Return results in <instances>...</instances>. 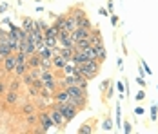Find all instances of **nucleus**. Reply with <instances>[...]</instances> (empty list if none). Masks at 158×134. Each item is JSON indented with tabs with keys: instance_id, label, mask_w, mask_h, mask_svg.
<instances>
[{
	"instance_id": "obj_1",
	"label": "nucleus",
	"mask_w": 158,
	"mask_h": 134,
	"mask_svg": "<svg viewBox=\"0 0 158 134\" xmlns=\"http://www.w3.org/2000/svg\"><path fill=\"white\" fill-rule=\"evenodd\" d=\"M100 71H102V62L100 60H87V62L78 65V73L87 80H95Z\"/></svg>"
},
{
	"instance_id": "obj_2",
	"label": "nucleus",
	"mask_w": 158,
	"mask_h": 134,
	"mask_svg": "<svg viewBox=\"0 0 158 134\" xmlns=\"http://www.w3.org/2000/svg\"><path fill=\"white\" fill-rule=\"evenodd\" d=\"M38 129H35L33 132L36 134H46L51 131V127H55V123H53V120L49 116V111L48 109H42V111H38V125H36Z\"/></svg>"
},
{
	"instance_id": "obj_3",
	"label": "nucleus",
	"mask_w": 158,
	"mask_h": 134,
	"mask_svg": "<svg viewBox=\"0 0 158 134\" xmlns=\"http://www.w3.org/2000/svg\"><path fill=\"white\" fill-rule=\"evenodd\" d=\"M15 67H16V55H9V56H6V58L2 60V67H0V78H4V80H7V78H11L13 73H15Z\"/></svg>"
},
{
	"instance_id": "obj_4",
	"label": "nucleus",
	"mask_w": 158,
	"mask_h": 134,
	"mask_svg": "<svg viewBox=\"0 0 158 134\" xmlns=\"http://www.w3.org/2000/svg\"><path fill=\"white\" fill-rule=\"evenodd\" d=\"M48 111H49V116H51V120H53V123H55V127H56L60 132H62V131H65V127H67V121H65V118H64V114L60 112V109L53 104V105L48 109Z\"/></svg>"
},
{
	"instance_id": "obj_5",
	"label": "nucleus",
	"mask_w": 158,
	"mask_h": 134,
	"mask_svg": "<svg viewBox=\"0 0 158 134\" xmlns=\"http://www.w3.org/2000/svg\"><path fill=\"white\" fill-rule=\"evenodd\" d=\"M58 109H60V112L64 114V118H65V121L69 123V121H73V120L78 116V109L75 107V105H71L69 102H65V104H55Z\"/></svg>"
},
{
	"instance_id": "obj_6",
	"label": "nucleus",
	"mask_w": 158,
	"mask_h": 134,
	"mask_svg": "<svg viewBox=\"0 0 158 134\" xmlns=\"http://www.w3.org/2000/svg\"><path fill=\"white\" fill-rule=\"evenodd\" d=\"M4 102L6 105L9 107V109H13L16 105H20L22 102V94H20V91H6V94H4Z\"/></svg>"
},
{
	"instance_id": "obj_7",
	"label": "nucleus",
	"mask_w": 158,
	"mask_h": 134,
	"mask_svg": "<svg viewBox=\"0 0 158 134\" xmlns=\"http://www.w3.org/2000/svg\"><path fill=\"white\" fill-rule=\"evenodd\" d=\"M69 13H71V16L77 20V24H80L82 20H85V18H89L87 16V13H85V9H84V6H73L71 9H69Z\"/></svg>"
},
{
	"instance_id": "obj_8",
	"label": "nucleus",
	"mask_w": 158,
	"mask_h": 134,
	"mask_svg": "<svg viewBox=\"0 0 158 134\" xmlns=\"http://www.w3.org/2000/svg\"><path fill=\"white\" fill-rule=\"evenodd\" d=\"M89 35H91V29H87V27H82V26H78L77 29L71 33V38H73V40H75V44H77V42L84 40V38H89Z\"/></svg>"
},
{
	"instance_id": "obj_9",
	"label": "nucleus",
	"mask_w": 158,
	"mask_h": 134,
	"mask_svg": "<svg viewBox=\"0 0 158 134\" xmlns=\"http://www.w3.org/2000/svg\"><path fill=\"white\" fill-rule=\"evenodd\" d=\"M95 125H96V118H91L89 121H84L77 129V132L78 134H93L95 132Z\"/></svg>"
},
{
	"instance_id": "obj_10",
	"label": "nucleus",
	"mask_w": 158,
	"mask_h": 134,
	"mask_svg": "<svg viewBox=\"0 0 158 134\" xmlns=\"http://www.w3.org/2000/svg\"><path fill=\"white\" fill-rule=\"evenodd\" d=\"M65 102H69V92L62 87H58L53 92V104H65Z\"/></svg>"
},
{
	"instance_id": "obj_11",
	"label": "nucleus",
	"mask_w": 158,
	"mask_h": 134,
	"mask_svg": "<svg viewBox=\"0 0 158 134\" xmlns=\"http://www.w3.org/2000/svg\"><path fill=\"white\" fill-rule=\"evenodd\" d=\"M38 109H36V105H35V102H29V100H22L20 102V114L22 116H26V114H29V112H36Z\"/></svg>"
},
{
	"instance_id": "obj_12",
	"label": "nucleus",
	"mask_w": 158,
	"mask_h": 134,
	"mask_svg": "<svg viewBox=\"0 0 158 134\" xmlns=\"http://www.w3.org/2000/svg\"><path fill=\"white\" fill-rule=\"evenodd\" d=\"M89 40H91V45L96 47V45L104 44V36H102V31L98 29V27H93L91 29V35H89Z\"/></svg>"
},
{
	"instance_id": "obj_13",
	"label": "nucleus",
	"mask_w": 158,
	"mask_h": 134,
	"mask_svg": "<svg viewBox=\"0 0 158 134\" xmlns=\"http://www.w3.org/2000/svg\"><path fill=\"white\" fill-rule=\"evenodd\" d=\"M65 91L69 92V96H84V98H89L87 96V89H84L80 85H67Z\"/></svg>"
},
{
	"instance_id": "obj_14",
	"label": "nucleus",
	"mask_w": 158,
	"mask_h": 134,
	"mask_svg": "<svg viewBox=\"0 0 158 134\" xmlns=\"http://www.w3.org/2000/svg\"><path fill=\"white\" fill-rule=\"evenodd\" d=\"M51 60H53V69H55L56 73H60L64 67H65V63H67V60L64 58L62 55H55Z\"/></svg>"
},
{
	"instance_id": "obj_15",
	"label": "nucleus",
	"mask_w": 158,
	"mask_h": 134,
	"mask_svg": "<svg viewBox=\"0 0 158 134\" xmlns=\"http://www.w3.org/2000/svg\"><path fill=\"white\" fill-rule=\"evenodd\" d=\"M27 71H29L27 62H16V67H15V73H13V76H16V78H22V76L26 75Z\"/></svg>"
},
{
	"instance_id": "obj_16",
	"label": "nucleus",
	"mask_w": 158,
	"mask_h": 134,
	"mask_svg": "<svg viewBox=\"0 0 158 134\" xmlns=\"http://www.w3.org/2000/svg\"><path fill=\"white\" fill-rule=\"evenodd\" d=\"M78 27V24H77V20L71 16V13L67 11V16H65V22H64V29L69 31V33H73V31Z\"/></svg>"
},
{
	"instance_id": "obj_17",
	"label": "nucleus",
	"mask_w": 158,
	"mask_h": 134,
	"mask_svg": "<svg viewBox=\"0 0 158 134\" xmlns=\"http://www.w3.org/2000/svg\"><path fill=\"white\" fill-rule=\"evenodd\" d=\"M60 75H78V65H77L73 60H69V62L65 63V67L60 71Z\"/></svg>"
},
{
	"instance_id": "obj_18",
	"label": "nucleus",
	"mask_w": 158,
	"mask_h": 134,
	"mask_svg": "<svg viewBox=\"0 0 158 134\" xmlns=\"http://www.w3.org/2000/svg\"><path fill=\"white\" fill-rule=\"evenodd\" d=\"M22 80L20 78H16V76H11L9 80H7V91H20L22 89Z\"/></svg>"
},
{
	"instance_id": "obj_19",
	"label": "nucleus",
	"mask_w": 158,
	"mask_h": 134,
	"mask_svg": "<svg viewBox=\"0 0 158 134\" xmlns=\"http://www.w3.org/2000/svg\"><path fill=\"white\" fill-rule=\"evenodd\" d=\"M24 121H26L27 127H36V125H38V111L26 114V116H24Z\"/></svg>"
},
{
	"instance_id": "obj_20",
	"label": "nucleus",
	"mask_w": 158,
	"mask_h": 134,
	"mask_svg": "<svg viewBox=\"0 0 158 134\" xmlns=\"http://www.w3.org/2000/svg\"><path fill=\"white\" fill-rule=\"evenodd\" d=\"M20 26H22V29H24V31L33 33V31H35V20H33V18H29V16H24Z\"/></svg>"
},
{
	"instance_id": "obj_21",
	"label": "nucleus",
	"mask_w": 158,
	"mask_h": 134,
	"mask_svg": "<svg viewBox=\"0 0 158 134\" xmlns=\"http://www.w3.org/2000/svg\"><path fill=\"white\" fill-rule=\"evenodd\" d=\"M40 55L38 53H35V55H29L27 56V65H29V69H35V67H40Z\"/></svg>"
},
{
	"instance_id": "obj_22",
	"label": "nucleus",
	"mask_w": 158,
	"mask_h": 134,
	"mask_svg": "<svg viewBox=\"0 0 158 134\" xmlns=\"http://www.w3.org/2000/svg\"><path fill=\"white\" fill-rule=\"evenodd\" d=\"M95 49H96V58L104 63V62H106V58H107V49H106V45L100 44V45H96Z\"/></svg>"
},
{
	"instance_id": "obj_23",
	"label": "nucleus",
	"mask_w": 158,
	"mask_h": 134,
	"mask_svg": "<svg viewBox=\"0 0 158 134\" xmlns=\"http://www.w3.org/2000/svg\"><path fill=\"white\" fill-rule=\"evenodd\" d=\"M100 127H102V131H106V132H111V131L114 129V121H113V118H111L109 114L104 118V121H102V125H100Z\"/></svg>"
},
{
	"instance_id": "obj_24",
	"label": "nucleus",
	"mask_w": 158,
	"mask_h": 134,
	"mask_svg": "<svg viewBox=\"0 0 158 134\" xmlns=\"http://www.w3.org/2000/svg\"><path fill=\"white\" fill-rule=\"evenodd\" d=\"M75 51H77L75 47H60V55H62L64 58L67 60V62H69V60H73V55H75Z\"/></svg>"
},
{
	"instance_id": "obj_25",
	"label": "nucleus",
	"mask_w": 158,
	"mask_h": 134,
	"mask_svg": "<svg viewBox=\"0 0 158 134\" xmlns=\"http://www.w3.org/2000/svg\"><path fill=\"white\" fill-rule=\"evenodd\" d=\"M65 16H67V13L56 15V16H55V20H53V26H55V27H58V29H64V22H65Z\"/></svg>"
},
{
	"instance_id": "obj_26",
	"label": "nucleus",
	"mask_w": 158,
	"mask_h": 134,
	"mask_svg": "<svg viewBox=\"0 0 158 134\" xmlns=\"http://www.w3.org/2000/svg\"><path fill=\"white\" fill-rule=\"evenodd\" d=\"M113 94H114V83H111L109 87H107V91L102 94V98H104V104H107L111 98H113Z\"/></svg>"
},
{
	"instance_id": "obj_27",
	"label": "nucleus",
	"mask_w": 158,
	"mask_h": 134,
	"mask_svg": "<svg viewBox=\"0 0 158 134\" xmlns=\"http://www.w3.org/2000/svg\"><path fill=\"white\" fill-rule=\"evenodd\" d=\"M89 45H91V40H89V38H84V40H80V42L75 44V49H77V51H84V49H87Z\"/></svg>"
},
{
	"instance_id": "obj_28",
	"label": "nucleus",
	"mask_w": 158,
	"mask_h": 134,
	"mask_svg": "<svg viewBox=\"0 0 158 134\" xmlns=\"http://www.w3.org/2000/svg\"><path fill=\"white\" fill-rule=\"evenodd\" d=\"M49 27V24L46 20H35V31H42V33H46V29Z\"/></svg>"
},
{
	"instance_id": "obj_29",
	"label": "nucleus",
	"mask_w": 158,
	"mask_h": 134,
	"mask_svg": "<svg viewBox=\"0 0 158 134\" xmlns=\"http://www.w3.org/2000/svg\"><path fill=\"white\" fill-rule=\"evenodd\" d=\"M20 80H22V83H24V87H29V85H33V82H35V78H33V76L29 75V71H27L26 75L22 76Z\"/></svg>"
},
{
	"instance_id": "obj_30",
	"label": "nucleus",
	"mask_w": 158,
	"mask_h": 134,
	"mask_svg": "<svg viewBox=\"0 0 158 134\" xmlns=\"http://www.w3.org/2000/svg\"><path fill=\"white\" fill-rule=\"evenodd\" d=\"M111 83H113V80H111V78H106L104 82H100V85H98V91H100V94H104V92L107 91V87H109Z\"/></svg>"
},
{
	"instance_id": "obj_31",
	"label": "nucleus",
	"mask_w": 158,
	"mask_h": 134,
	"mask_svg": "<svg viewBox=\"0 0 158 134\" xmlns=\"http://www.w3.org/2000/svg\"><path fill=\"white\" fill-rule=\"evenodd\" d=\"M149 112H151V121H155V123H156V120H158V105L153 104V105H151V111H149Z\"/></svg>"
},
{
	"instance_id": "obj_32",
	"label": "nucleus",
	"mask_w": 158,
	"mask_h": 134,
	"mask_svg": "<svg viewBox=\"0 0 158 134\" xmlns=\"http://www.w3.org/2000/svg\"><path fill=\"white\" fill-rule=\"evenodd\" d=\"M6 91H7V80L0 78V96H4V94H6Z\"/></svg>"
},
{
	"instance_id": "obj_33",
	"label": "nucleus",
	"mask_w": 158,
	"mask_h": 134,
	"mask_svg": "<svg viewBox=\"0 0 158 134\" xmlns=\"http://www.w3.org/2000/svg\"><path fill=\"white\" fill-rule=\"evenodd\" d=\"M109 20H111V26H113V27H118V24H120V18L114 15V13H111V15H109Z\"/></svg>"
},
{
	"instance_id": "obj_34",
	"label": "nucleus",
	"mask_w": 158,
	"mask_h": 134,
	"mask_svg": "<svg viewBox=\"0 0 158 134\" xmlns=\"http://www.w3.org/2000/svg\"><path fill=\"white\" fill-rule=\"evenodd\" d=\"M145 98H147V96H145V91H143V89H140L138 92H136V96H135V100H136V102H143Z\"/></svg>"
},
{
	"instance_id": "obj_35",
	"label": "nucleus",
	"mask_w": 158,
	"mask_h": 134,
	"mask_svg": "<svg viewBox=\"0 0 158 134\" xmlns=\"http://www.w3.org/2000/svg\"><path fill=\"white\" fill-rule=\"evenodd\" d=\"M122 127H124L122 131H124L126 134H131V132H133V125H131V121H124V125H122Z\"/></svg>"
},
{
	"instance_id": "obj_36",
	"label": "nucleus",
	"mask_w": 158,
	"mask_h": 134,
	"mask_svg": "<svg viewBox=\"0 0 158 134\" xmlns=\"http://www.w3.org/2000/svg\"><path fill=\"white\" fill-rule=\"evenodd\" d=\"M140 65L143 67V71H145L147 75H153V69H149V65H147V62H145V60L140 58Z\"/></svg>"
},
{
	"instance_id": "obj_37",
	"label": "nucleus",
	"mask_w": 158,
	"mask_h": 134,
	"mask_svg": "<svg viewBox=\"0 0 158 134\" xmlns=\"http://www.w3.org/2000/svg\"><path fill=\"white\" fill-rule=\"evenodd\" d=\"M135 82H136L142 89H145V87H147V82H145V78H142V76H136V80H135Z\"/></svg>"
},
{
	"instance_id": "obj_38",
	"label": "nucleus",
	"mask_w": 158,
	"mask_h": 134,
	"mask_svg": "<svg viewBox=\"0 0 158 134\" xmlns=\"http://www.w3.org/2000/svg\"><path fill=\"white\" fill-rule=\"evenodd\" d=\"M116 89L118 92H126V82H116Z\"/></svg>"
},
{
	"instance_id": "obj_39",
	"label": "nucleus",
	"mask_w": 158,
	"mask_h": 134,
	"mask_svg": "<svg viewBox=\"0 0 158 134\" xmlns=\"http://www.w3.org/2000/svg\"><path fill=\"white\" fill-rule=\"evenodd\" d=\"M107 11L111 13H114V0H107Z\"/></svg>"
},
{
	"instance_id": "obj_40",
	"label": "nucleus",
	"mask_w": 158,
	"mask_h": 134,
	"mask_svg": "<svg viewBox=\"0 0 158 134\" xmlns=\"http://www.w3.org/2000/svg\"><path fill=\"white\" fill-rule=\"evenodd\" d=\"M143 112H145L143 107H135V116H143Z\"/></svg>"
},
{
	"instance_id": "obj_41",
	"label": "nucleus",
	"mask_w": 158,
	"mask_h": 134,
	"mask_svg": "<svg viewBox=\"0 0 158 134\" xmlns=\"http://www.w3.org/2000/svg\"><path fill=\"white\" fill-rule=\"evenodd\" d=\"M7 7H9V4H7V2H2V4H0V15H4V13L7 11Z\"/></svg>"
},
{
	"instance_id": "obj_42",
	"label": "nucleus",
	"mask_w": 158,
	"mask_h": 134,
	"mask_svg": "<svg viewBox=\"0 0 158 134\" xmlns=\"http://www.w3.org/2000/svg\"><path fill=\"white\" fill-rule=\"evenodd\" d=\"M98 13H100L102 16H109V11H107V7H100V9H98Z\"/></svg>"
},
{
	"instance_id": "obj_43",
	"label": "nucleus",
	"mask_w": 158,
	"mask_h": 134,
	"mask_svg": "<svg viewBox=\"0 0 158 134\" xmlns=\"http://www.w3.org/2000/svg\"><path fill=\"white\" fill-rule=\"evenodd\" d=\"M11 22H13V20H11V18H7V16H6V18H2V20H0V24H2V26H9V24H11Z\"/></svg>"
},
{
	"instance_id": "obj_44",
	"label": "nucleus",
	"mask_w": 158,
	"mask_h": 134,
	"mask_svg": "<svg viewBox=\"0 0 158 134\" xmlns=\"http://www.w3.org/2000/svg\"><path fill=\"white\" fill-rule=\"evenodd\" d=\"M116 65H118V71H124V62H122V58H116Z\"/></svg>"
},
{
	"instance_id": "obj_45",
	"label": "nucleus",
	"mask_w": 158,
	"mask_h": 134,
	"mask_svg": "<svg viewBox=\"0 0 158 134\" xmlns=\"http://www.w3.org/2000/svg\"><path fill=\"white\" fill-rule=\"evenodd\" d=\"M0 67H2V58H0Z\"/></svg>"
},
{
	"instance_id": "obj_46",
	"label": "nucleus",
	"mask_w": 158,
	"mask_h": 134,
	"mask_svg": "<svg viewBox=\"0 0 158 134\" xmlns=\"http://www.w3.org/2000/svg\"><path fill=\"white\" fill-rule=\"evenodd\" d=\"M156 91H158V85H156Z\"/></svg>"
},
{
	"instance_id": "obj_47",
	"label": "nucleus",
	"mask_w": 158,
	"mask_h": 134,
	"mask_svg": "<svg viewBox=\"0 0 158 134\" xmlns=\"http://www.w3.org/2000/svg\"><path fill=\"white\" fill-rule=\"evenodd\" d=\"M156 121H158V120H156Z\"/></svg>"
},
{
	"instance_id": "obj_48",
	"label": "nucleus",
	"mask_w": 158,
	"mask_h": 134,
	"mask_svg": "<svg viewBox=\"0 0 158 134\" xmlns=\"http://www.w3.org/2000/svg\"><path fill=\"white\" fill-rule=\"evenodd\" d=\"M156 105H158V104H156Z\"/></svg>"
}]
</instances>
